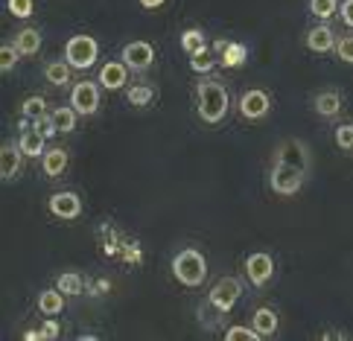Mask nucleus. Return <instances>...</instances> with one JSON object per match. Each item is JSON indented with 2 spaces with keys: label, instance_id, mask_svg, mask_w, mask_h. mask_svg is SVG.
Wrapping results in <instances>:
<instances>
[{
  "label": "nucleus",
  "instance_id": "16",
  "mask_svg": "<svg viewBox=\"0 0 353 341\" xmlns=\"http://www.w3.org/2000/svg\"><path fill=\"white\" fill-rule=\"evenodd\" d=\"M77 108L73 105H59L50 111V117H53V125H56V134H70L77 129Z\"/></svg>",
  "mask_w": 353,
  "mask_h": 341
},
{
  "label": "nucleus",
  "instance_id": "37",
  "mask_svg": "<svg viewBox=\"0 0 353 341\" xmlns=\"http://www.w3.org/2000/svg\"><path fill=\"white\" fill-rule=\"evenodd\" d=\"M41 338H47V341L59 338V324H56V321H44V327H41Z\"/></svg>",
  "mask_w": 353,
  "mask_h": 341
},
{
  "label": "nucleus",
  "instance_id": "3",
  "mask_svg": "<svg viewBox=\"0 0 353 341\" xmlns=\"http://www.w3.org/2000/svg\"><path fill=\"white\" fill-rule=\"evenodd\" d=\"M65 59H68V65L73 70H88V68H94L97 65V59H99V44H97V38L91 35H73L70 41L65 44Z\"/></svg>",
  "mask_w": 353,
  "mask_h": 341
},
{
  "label": "nucleus",
  "instance_id": "29",
  "mask_svg": "<svg viewBox=\"0 0 353 341\" xmlns=\"http://www.w3.org/2000/svg\"><path fill=\"white\" fill-rule=\"evenodd\" d=\"M216 47H222V61L228 68H239L245 61V47H239V44H216Z\"/></svg>",
  "mask_w": 353,
  "mask_h": 341
},
{
  "label": "nucleus",
  "instance_id": "22",
  "mask_svg": "<svg viewBox=\"0 0 353 341\" xmlns=\"http://www.w3.org/2000/svg\"><path fill=\"white\" fill-rule=\"evenodd\" d=\"M315 111L321 114V117H336L339 111H342V96L336 91H324L315 96Z\"/></svg>",
  "mask_w": 353,
  "mask_h": 341
},
{
  "label": "nucleus",
  "instance_id": "21",
  "mask_svg": "<svg viewBox=\"0 0 353 341\" xmlns=\"http://www.w3.org/2000/svg\"><path fill=\"white\" fill-rule=\"evenodd\" d=\"M15 44L21 50V56H35L41 50V32L39 30H32V27H23L15 38Z\"/></svg>",
  "mask_w": 353,
  "mask_h": 341
},
{
  "label": "nucleus",
  "instance_id": "11",
  "mask_svg": "<svg viewBox=\"0 0 353 341\" xmlns=\"http://www.w3.org/2000/svg\"><path fill=\"white\" fill-rule=\"evenodd\" d=\"M50 213H53L56 219H77L82 213V201L77 193H70V189H61V193H53L47 201Z\"/></svg>",
  "mask_w": 353,
  "mask_h": 341
},
{
  "label": "nucleus",
  "instance_id": "2",
  "mask_svg": "<svg viewBox=\"0 0 353 341\" xmlns=\"http://www.w3.org/2000/svg\"><path fill=\"white\" fill-rule=\"evenodd\" d=\"M172 274H175V280H179L181 286L187 289H196L208 280V260L201 251L196 248H184L179 251V254L172 257Z\"/></svg>",
  "mask_w": 353,
  "mask_h": 341
},
{
  "label": "nucleus",
  "instance_id": "32",
  "mask_svg": "<svg viewBox=\"0 0 353 341\" xmlns=\"http://www.w3.org/2000/svg\"><path fill=\"white\" fill-rule=\"evenodd\" d=\"M336 56L342 59L345 65H353V35L336 38Z\"/></svg>",
  "mask_w": 353,
  "mask_h": 341
},
{
  "label": "nucleus",
  "instance_id": "7",
  "mask_svg": "<svg viewBox=\"0 0 353 341\" xmlns=\"http://www.w3.org/2000/svg\"><path fill=\"white\" fill-rule=\"evenodd\" d=\"M120 59L125 61V65H129V70H134V73H146L149 65L155 61V47L149 44V41H132V44H125V47H123Z\"/></svg>",
  "mask_w": 353,
  "mask_h": 341
},
{
  "label": "nucleus",
  "instance_id": "25",
  "mask_svg": "<svg viewBox=\"0 0 353 341\" xmlns=\"http://www.w3.org/2000/svg\"><path fill=\"white\" fill-rule=\"evenodd\" d=\"M213 65H216V59H213V53L208 47H201V50H196V53H190V68L196 73H210Z\"/></svg>",
  "mask_w": 353,
  "mask_h": 341
},
{
  "label": "nucleus",
  "instance_id": "36",
  "mask_svg": "<svg viewBox=\"0 0 353 341\" xmlns=\"http://www.w3.org/2000/svg\"><path fill=\"white\" fill-rule=\"evenodd\" d=\"M339 12H342V21H345V27L353 30V0H345L342 6H339Z\"/></svg>",
  "mask_w": 353,
  "mask_h": 341
},
{
  "label": "nucleus",
  "instance_id": "39",
  "mask_svg": "<svg viewBox=\"0 0 353 341\" xmlns=\"http://www.w3.org/2000/svg\"><path fill=\"white\" fill-rule=\"evenodd\" d=\"M23 338H27V341H35V338H41V330H39V333H35V330H27V333H23Z\"/></svg>",
  "mask_w": 353,
  "mask_h": 341
},
{
  "label": "nucleus",
  "instance_id": "8",
  "mask_svg": "<svg viewBox=\"0 0 353 341\" xmlns=\"http://www.w3.org/2000/svg\"><path fill=\"white\" fill-rule=\"evenodd\" d=\"M310 161H312V155L304 141H283L274 149V163H289V167L310 169Z\"/></svg>",
  "mask_w": 353,
  "mask_h": 341
},
{
  "label": "nucleus",
  "instance_id": "38",
  "mask_svg": "<svg viewBox=\"0 0 353 341\" xmlns=\"http://www.w3.org/2000/svg\"><path fill=\"white\" fill-rule=\"evenodd\" d=\"M167 0H141V6L143 9H158V6H163Z\"/></svg>",
  "mask_w": 353,
  "mask_h": 341
},
{
  "label": "nucleus",
  "instance_id": "20",
  "mask_svg": "<svg viewBox=\"0 0 353 341\" xmlns=\"http://www.w3.org/2000/svg\"><path fill=\"white\" fill-rule=\"evenodd\" d=\"M65 292L56 286V289H44V292L39 295V309L44 312V315H59L61 309H65Z\"/></svg>",
  "mask_w": 353,
  "mask_h": 341
},
{
  "label": "nucleus",
  "instance_id": "30",
  "mask_svg": "<svg viewBox=\"0 0 353 341\" xmlns=\"http://www.w3.org/2000/svg\"><path fill=\"white\" fill-rule=\"evenodd\" d=\"M336 9H339L336 0H310V12H312L315 18H321V21L333 18V15H336Z\"/></svg>",
  "mask_w": 353,
  "mask_h": 341
},
{
  "label": "nucleus",
  "instance_id": "31",
  "mask_svg": "<svg viewBox=\"0 0 353 341\" xmlns=\"http://www.w3.org/2000/svg\"><path fill=\"white\" fill-rule=\"evenodd\" d=\"M225 338L228 341H257L260 333L254 327H228V330H225Z\"/></svg>",
  "mask_w": 353,
  "mask_h": 341
},
{
  "label": "nucleus",
  "instance_id": "9",
  "mask_svg": "<svg viewBox=\"0 0 353 341\" xmlns=\"http://www.w3.org/2000/svg\"><path fill=\"white\" fill-rule=\"evenodd\" d=\"M272 108V96L266 91H260V87H251L239 96V114H243L245 120H263Z\"/></svg>",
  "mask_w": 353,
  "mask_h": 341
},
{
  "label": "nucleus",
  "instance_id": "14",
  "mask_svg": "<svg viewBox=\"0 0 353 341\" xmlns=\"http://www.w3.org/2000/svg\"><path fill=\"white\" fill-rule=\"evenodd\" d=\"M307 47L312 53H330V50H336V32L327 23H319L307 32Z\"/></svg>",
  "mask_w": 353,
  "mask_h": 341
},
{
  "label": "nucleus",
  "instance_id": "23",
  "mask_svg": "<svg viewBox=\"0 0 353 341\" xmlns=\"http://www.w3.org/2000/svg\"><path fill=\"white\" fill-rule=\"evenodd\" d=\"M56 286H59V289H61V292H65L68 298H73V295H82V289H85L82 277H79L77 271H65V274H59Z\"/></svg>",
  "mask_w": 353,
  "mask_h": 341
},
{
  "label": "nucleus",
  "instance_id": "6",
  "mask_svg": "<svg viewBox=\"0 0 353 341\" xmlns=\"http://www.w3.org/2000/svg\"><path fill=\"white\" fill-rule=\"evenodd\" d=\"M70 105L77 108L79 114H85V117H91V114H97L99 108V85L85 79V82H77L70 91Z\"/></svg>",
  "mask_w": 353,
  "mask_h": 341
},
{
  "label": "nucleus",
  "instance_id": "12",
  "mask_svg": "<svg viewBox=\"0 0 353 341\" xmlns=\"http://www.w3.org/2000/svg\"><path fill=\"white\" fill-rule=\"evenodd\" d=\"M21 158H23L21 143L6 141L3 149H0V175H3V181H12L21 172Z\"/></svg>",
  "mask_w": 353,
  "mask_h": 341
},
{
  "label": "nucleus",
  "instance_id": "13",
  "mask_svg": "<svg viewBox=\"0 0 353 341\" xmlns=\"http://www.w3.org/2000/svg\"><path fill=\"white\" fill-rule=\"evenodd\" d=\"M125 79H129V65H125L123 59L108 61V65H103V70H99V85L108 87V91H120Z\"/></svg>",
  "mask_w": 353,
  "mask_h": 341
},
{
  "label": "nucleus",
  "instance_id": "5",
  "mask_svg": "<svg viewBox=\"0 0 353 341\" xmlns=\"http://www.w3.org/2000/svg\"><path fill=\"white\" fill-rule=\"evenodd\" d=\"M243 298V283L236 277H222V280L213 283L210 295H208V303L213 309H222V312H231L236 307V300Z\"/></svg>",
  "mask_w": 353,
  "mask_h": 341
},
{
  "label": "nucleus",
  "instance_id": "33",
  "mask_svg": "<svg viewBox=\"0 0 353 341\" xmlns=\"http://www.w3.org/2000/svg\"><path fill=\"white\" fill-rule=\"evenodd\" d=\"M336 143H339V149H345V152L353 149V123L339 125V129H336Z\"/></svg>",
  "mask_w": 353,
  "mask_h": 341
},
{
  "label": "nucleus",
  "instance_id": "18",
  "mask_svg": "<svg viewBox=\"0 0 353 341\" xmlns=\"http://www.w3.org/2000/svg\"><path fill=\"white\" fill-rule=\"evenodd\" d=\"M251 327L260 333V338H272L277 333V315H274V309L260 307L254 312V318H251Z\"/></svg>",
  "mask_w": 353,
  "mask_h": 341
},
{
  "label": "nucleus",
  "instance_id": "1",
  "mask_svg": "<svg viewBox=\"0 0 353 341\" xmlns=\"http://www.w3.org/2000/svg\"><path fill=\"white\" fill-rule=\"evenodd\" d=\"M196 105H199V117L205 123H222L225 114L231 105V94L219 79H201L196 85Z\"/></svg>",
  "mask_w": 353,
  "mask_h": 341
},
{
  "label": "nucleus",
  "instance_id": "35",
  "mask_svg": "<svg viewBox=\"0 0 353 341\" xmlns=\"http://www.w3.org/2000/svg\"><path fill=\"white\" fill-rule=\"evenodd\" d=\"M32 129L41 132L44 137H53V134H56V125H53V117H50V114H41V117H35Z\"/></svg>",
  "mask_w": 353,
  "mask_h": 341
},
{
  "label": "nucleus",
  "instance_id": "4",
  "mask_svg": "<svg viewBox=\"0 0 353 341\" xmlns=\"http://www.w3.org/2000/svg\"><path fill=\"white\" fill-rule=\"evenodd\" d=\"M307 169L301 167H289V163H274L272 169V189L277 196H295L301 187H304Z\"/></svg>",
  "mask_w": 353,
  "mask_h": 341
},
{
  "label": "nucleus",
  "instance_id": "34",
  "mask_svg": "<svg viewBox=\"0 0 353 341\" xmlns=\"http://www.w3.org/2000/svg\"><path fill=\"white\" fill-rule=\"evenodd\" d=\"M6 9L15 18H30L32 15V0H6Z\"/></svg>",
  "mask_w": 353,
  "mask_h": 341
},
{
  "label": "nucleus",
  "instance_id": "26",
  "mask_svg": "<svg viewBox=\"0 0 353 341\" xmlns=\"http://www.w3.org/2000/svg\"><path fill=\"white\" fill-rule=\"evenodd\" d=\"M181 47L187 50V53H196V50L208 47V44H205V32H201L199 27H190V30H184V32H181Z\"/></svg>",
  "mask_w": 353,
  "mask_h": 341
},
{
  "label": "nucleus",
  "instance_id": "17",
  "mask_svg": "<svg viewBox=\"0 0 353 341\" xmlns=\"http://www.w3.org/2000/svg\"><path fill=\"white\" fill-rule=\"evenodd\" d=\"M44 141H47V137L41 132H35V129H23L21 137H18V143H21V149H23V155H27V158H41L47 152Z\"/></svg>",
  "mask_w": 353,
  "mask_h": 341
},
{
  "label": "nucleus",
  "instance_id": "15",
  "mask_svg": "<svg viewBox=\"0 0 353 341\" xmlns=\"http://www.w3.org/2000/svg\"><path fill=\"white\" fill-rule=\"evenodd\" d=\"M41 169H44L47 178H59V175L68 169V152L59 149V146L47 149L44 155H41Z\"/></svg>",
  "mask_w": 353,
  "mask_h": 341
},
{
  "label": "nucleus",
  "instance_id": "10",
  "mask_svg": "<svg viewBox=\"0 0 353 341\" xmlns=\"http://www.w3.org/2000/svg\"><path fill=\"white\" fill-rule=\"evenodd\" d=\"M245 274H248L251 286H266L274 277V260H272V254H266V251L251 254L245 260Z\"/></svg>",
  "mask_w": 353,
  "mask_h": 341
},
{
  "label": "nucleus",
  "instance_id": "19",
  "mask_svg": "<svg viewBox=\"0 0 353 341\" xmlns=\"http://www.w3.org/2000/svg\"><path fill=\"white\" fill-rule=\"evenodd\" d=\"M44 79H47L50 85H56V87L68 85V82H70V65H68V59H53V61H47V65H44Z\"/></svg>",
  "mask_w": 353,
  "mask_h": 341
},
{
  "label": "nucleus",
  "instance_id": "28",
  "mask_svg": "<svg viewBox=\"0 0 353 341\" xmlns=\"http://www.w3.org/2000/svg\"><path fill=\"white\" fill-rule=\"evenodd\" d=\"M18 56H21L18 44H15V41H6L3 47H0V70H3V73H9L12 68L18 65Z\"/></svg>",
  "mask_w": 353,
  "mask_h": 341
},
{
  "label": "nucleus",
  "instance_id": "27",
  "mask_svg": "<svg viewBox=\"0 0 353 341\" xmlns=\"http://www.w3.org/2000/svg\"><path fill=\"white\" fill-rule=\"evenodd\" d=\"M41 114H47V103H44V96H27V99H23V105H21V117L35 120V117H41Z\"/></svg>",
  "mask_w": 353,
  "mask_h": 341
},
{
  "label": "nucleus",
  "instance_id": "24",
  "mask_svg": "<svg viewBox=\"0 0 353 341\" xmlns=\"http://www.w3.org/2000/svg\"><path fill=\"white\" fill-rule=\"evenodd\" d=\"M125 96H129L132 105H149V103L155 99V87L149 85V82H141V85H132Z\"/></svg>",
  "mask_w": 353,
  "mask_h": 341
},
{
  "label": "nucleus",
  "instance_id": "40",
  "mask_svg": "<svg viewBox=\"0 0 353 341\" xmlns=\"http://www.w3.org/2000/svg\"><path fill=\"white\" fill-rule=\"evenodd\" d=\"M350 152H353V149H350Z\"/></svg>",
  "mask_w": 353,
  "mask_h": 341
}]
</instances>
